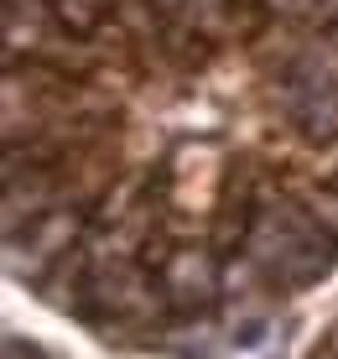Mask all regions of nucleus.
Listing matches in <instances>:
<instances>
[{
	"label": "nucleus",
	"mask_w": 338,
	"mask_h": 359,
	"mask_svg": "<svg viewBox=\"0 0 338 359\" xmlns=\"http://www.w3.org/2000/svg\"><path fill=\"white\" fill-rule=\"evenodd\" d=\"M6 271L125 349L260 344L338 271V0H6Z\"/></svg>",
	"instance_id": "obj_1"
},
{
	"label": "nucleus",
	"mask_w": 338,
	"mask_h": 359,
	"mask_svg": "<svg viewBox=\"0 0 338 359\" xmlns=\"http://www.w3.org/2000/svg\"><path fill=\"white\" fill-rule=\"evenodd\" d=\"M6 359H53L42 349V344H32V339H21V333H11L6 339Z\"/></svg>",
	"instance_id": "obj_2"
},
{
	"label": "nucleus",
	"mask_w": 338,
	"mask_h": 359,
	"mask_svg": "<svg viewBox=\"0 0 338 359\" xmlns=\"http://www.w3.org/2000/svg\"><path fill=\"white\" fill-rule=\"evenodd\" d=\"M307 359H338V318H333V323L318 333V344L307 349Z\"/></svg>",
	"instance_id": "obj_3"
}]
</instances>
